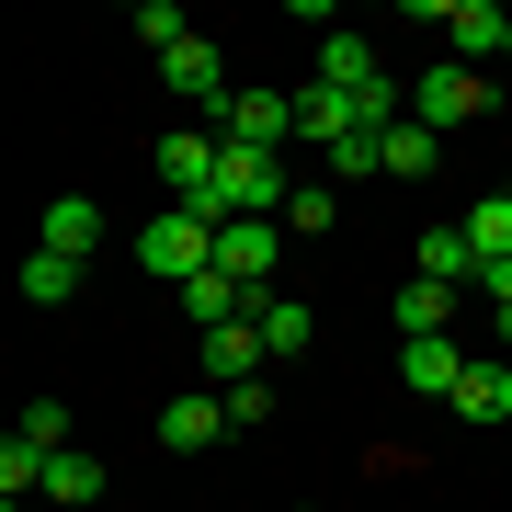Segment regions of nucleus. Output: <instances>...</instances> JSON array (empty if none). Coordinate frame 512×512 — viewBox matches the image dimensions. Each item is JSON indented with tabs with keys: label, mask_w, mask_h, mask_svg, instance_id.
Returning <instances> with one entry per match:
<instances>
[{
	"label": "nucleus",
	"mask_w": 512,
	"mask_h": 512,
	"mask_svg": "<svg viewBox=\"0 0 512 512\" xmlns=\"http://www.w3.org/2000/svg\"><path fill=\"white\" fill-rule=\"evenodd\" d=\"M217 205H171V217H148L137 228V262H148V274H160V285H194V274H217Z\"/></svg>",
	"instance_id": "nucleus-1"
},
{
	"label": "nucleus",
	"mask_w": 512,
	"mask_h": 512,
	"mask_svg": "<svg viewBox=\"0 0 512 512\" xmlns=\"http://www.w3.org/2000/svg\"><path fill=\"white\" fill-rule=\"evenodd\" d=\"M319 80H330V92H353V103H365V126H376V137L399 126V80H387V57H376L365 35H319Z\"/></svg>",
	"instance_id": "nucleus-2"
},
{
	"label": "nucleus",
	"mask_w": 512,
	"mask_h": 512,
	"mask_svg": "<svg viewBox=\"0 0 512 512\" xmlns=\"http://www.w3.org/2000/svg\"><path fill=\"white\" fill-rule=\"evenodd\" d=\"M478 114H490V69H467V57H444V69H421L410 80V126H478Z\"/></svg>",
	"instance_id": "nucleus-3"
},
{
	"label": "nucleus",
	"mask_w": 512,
	"mask_h": 512,
	"mask_svg": "<svg viewBox=\"0 0 512 512\" xmlns=\"http://www.w3.org/2000/svg\"><path fill=\"white\" fill-rule=\"evenodd\" d=\"M160 183H171V205H217V126H171L160 137Z\"/></svg>",
	"instance_id": "nucleus-4"
},
{
	"label": "nucleus",
	"mask_w": 512,
	"mask_h": 512,
	"mask_svg": "<svg viewBox=\"0 0 512 512\" xmlns=\"http://www.w3.org/2000/svg\"><path fill=\"white\" fill-rule=\"evenodd\" d=\"M274 239H285L274 217H228V228H217V274L251 285V296H274Z\"/></svg>",
	"instance_id": "nucleus-5"
},
{
	"label": "nucleus",
	"mask_w": 512,
	"mask_h": 512,
	"mask_svg": "<svg viewBox=\"0 0 512 512\" xmlns=\"http://www.w3.org/2000/svg\"><path fill=\"white\" fill-rule=\"evenodd\" d=\"M160 80H171L183 103H205V114H228V103H239V92H228V57H217V35H183V46L160 57Z\"/></svg>",
	"instance_id": "nucleus-6"
},
{
	"label": "nucleus",
	"mask_w": 512,
	"mask_h": 512,
	"mask_svg": "<svg viewBox=\"0 0 512 512\" xmlns=\"http://www.w3.org/2000/svg\"><path fill=\"white\" fill-rule=\"evenodd\" d=\"M217 137H228V148H274V160H285V137H296V92H239V103L217 114Z\"/></svg>",
	"instance_id": "nucleus-7"
},
{
	"label": "nucleus",
	"mask_w": 512,
	"mask_h": 512,
	"mask_svg": "<svg viewBox=\"0 0 512 512\" xmlns=\"http://www.w3.org/2000/svg\"><path fill=\"white\" fill-rule=\"evenodd\" d=\"M296 137H308V148H353V137H376V126H365V103H353V92L308 80V92H296Z\"/></svg>",
	"instance_id": "nucleus-8"
},
{
	"label": "nucleus",
	"mask_w": 512,
	"mask_h": 512,
	"mask_svg": "<svg viewBox=\"0 0 512 512\" xmlns=\"http://www.w3.org/2000/svg\"><path fill=\"white\" fill-rule=\"evenodd\" d=\"M262 365H274V353H262V330H251V319L205 330V376H217V399H228V387H262Z\"/></svg>",
	"instance_id": "nucleus-9"
},
{
	"label": "nucleus",
	"mask_w": 512,
	"mask_h": 512,
	"mask_svg": "<svg viewBox=\"0 0 512 512\" xmlns=\"http://www.w3.org/2000/svg\"><path fill=\"white\" fill-rule=\"evenodd\" d=\"M421 285H444V296H467V285H478V239H467V217L421 228Z\"/></svg>",
	"instance_id": "nucleus-10"
},
{
	"label": "nucleus",
	"mask_w": 512,
	"mask_h": 512,
	"mask_svg": "<svg viewBox=\"0 0 512 512\" xmlns=\"http://www.w3.org/2000/svg\"><path fill=\"white\" fill-rule=\"evenodd\" d=\"M399 387H421V399H456V387H467L456 330H444V342H399Z\"/></svg>",
	"instance_id": "nucleus-11"
},
{
	"label": "nucleus",
	"mask_w": 512,
	"mask_h": 512,
	"mask_svg": "<svg viewBox=\"0 0 512 512\" xmlns=\"http://www.w3.org/2000/svg\"><path fill=\"white\" fill-rule=\"evenodd\" d=\"M444 35H456L467 69H490V57L512 46V12H501V0H456V12H444Z\"/></svg>",
	"instance_id": "nucleus-12"
},
{
	"label": "nucleus",
	"mask_w": 512,
	"mask_h": 512,
	"mask_svg": "<svg viewBox=\"0 0 512 512\" xmlns=\"http://www.w3.org/2000/svg\"><path fill=\"white\" fill-rule=\"evenodd\" d=\"M217 433H228V399H205V387H194V399H171V410H160V456H205Z\"/></svg>",
	"instance_id": "nucleus-13"
},
{
	"label": "nucleus",
	"mask_w": 512,
	"mask_h": 512,
	"mask_svg": "<svg viewBox=\"0 0 512 512\" xmlns=\"http://www.w3.org/2000/svg\"><path fill=\"white\" fill-rule=\"evenodd\" d=\"M444 410L478 421V433H501V421H512V365H467V387H456Z\"/></svg>",
	"instance_id": "nucleus-14"
},
{
	"label": "nucleus",
	"mask_w": 512,
	"mask_h": 512,
	"mask_svg": "<svg viewBox=\"0 0 512 512\" xmlns=\"http://www.w3.org/2000/svg\"><path fill=\"white\" fill-rule=\"evenodd\" d=\"M92 239H103V205H92V194H57L35 251H69V262H92Z\"/></svg>",
	"instance_id": "nucleus-15"
},
{
	"label": "nucleus",
	"mask_w": 512,
	"mask_h": 512,
	"mask_svg": "<svg viewBox=\"0 0 512 512\" xmlns=\"http://www.w3.org/2000/svg\"><path fill=\"white\" fill-rule=\"evenodd\" d=\"M456 308H467V296H444V285H399V342H444V330H456Z\"/></svg>",
	"instance_id": "nucleus-16"
},
{
	"label": "nucleus",
	"mask_w": 512,
	"mask_h": 512,
	"mask_svg": "<svg viewBox=\"0 0 512 512\" xmlns=\"http://www.w3.org/2000/svg\"><path fill=\"white\" fill-rule=\"evenodd\" d=\"M251 330H262V353L285 365V353H308V342H319V308H296V296H262V319H251Z\"/></svg>",
	"instance_id": "nucleus-17"
},
{
	"label": "nucleus",
	"mask_w": 512,
	"mask_h": 512,
	"mask_svg": "<svg viewBox=\"0 0 512 512\" xmlns=\"http://www.w3.org/2000/svg\"><path fill=\"white\" fill-rule=\"evenodd\" d=\"M46 501H57V512H103V467L80 456V444H69V456H46Z\"/></svg>",
	"instance_id": "nucleus-18"
},
{
	"label": "nucleus",
	"mask_w": 512,
	"mask_h": 512,
	"mask_svg": "<svg viewBox=\"0 0 512 512\" xmlns=\"http://www.w3.org/2000/svg\"><path fill=\"white\" fill-rule=\"evenodd\" d=\"M433 160H444V137H433V126H410V114H399V126H387V183H421Z\"/></svg>",
	"instance_id": "nucleus-19"
},
{
	"label": "nucleus",
	"mask_w": 512,
	"mask_h": 512,
	"mask_svg": "<svg viewBox=\"0 0 512 512\" xmlns=\"http://www.w3.org/2000/svg\"><path fill=\"white\" fill-rule=\"evenodd\" d=\"M23 296H35V308H69V296H80V262L69 251H23Z\"/></svg>",
	"instance_id": "nucleus-20"
},
{
	"label": "nucleus",
	"mask_w": 512,
	"mask_h": 512,
	"mask_svg": "<svg viewBox=\"0 0 512 512\" xmlns=\"http://www.w3.org/2000/svg\"><path fill=\"white\" fill-rule=\"evenodd\" d=\"M467 239H478V262H512V194H478L467 205Z\"/></svg>",
	"instance_id": "nucleus-21"
},
{
	"label": "nucleus",
	"mask_w": 512,
	"mask_h": 512,
	"mask_svg": "<svg viewBox=\"0 0 512 512\" xmlns=\"http://www.w3.org/2000/svg\"><path fill=\"white\" fill-rule=\"evenodd\" d=\"M23 444L35 456H69V399H23Z\"/></svg>",
	"instance_id": "nucleus-22"
},
{
	"label": "nucleus",
	"mask_w": 512,
	"mask_h": 512,
	"mask_svg": "<svg viewBox=\"0 0 512 512\" xmlns=\"http://www.w3.org/2000/svg\"><path fill=\"white\" fill-rule=\"evenodd\" d=\"M285 228H296V239H319V228H342V194H330V183H296V205H285Z\"/></svg>",
	"instance_id": "nucleus-23"
},
{
	"label": "nucleus",
	"mask_w": 512,
	"mask_h": 512,
	"mask_svg": "<svg viewBox=\"0 0 512 512\" xmlns=\"http://www.w3.org/2000/svg\"><path fill=\"white\" fill-rule=\"evenodd\" d=\"M137 35H148V57H171L194 23H183V0H148V12H137Z\"/></svg>",
	"instance_id": "nucleus-24"
},
{
	"label": "nucleus",
	"mask_w": 512,
	"mask_h": 512,
	"mask_svg": "<svg viewBox=\"0 0 512 512\" xmlns=\"http://www.w3.org/2000/svg\"><path fill=\"white\" fill-rule=\"evenodd\" d=\"M0 490H12V501H23V490H46V456H35V444H23V433L0 444Z\"/></svg>",
	"instance_id": "nucleus-25"
},
{
	"label": "nucleus",
	"mask_w": 512,
	"mask_h": 512,
	"mask_svg": "<svg viewBox=\"0 0 512 512\" xmlns=\"http://www.w3.org/2000/svg\"><path fill=\"white\" fill-rule=\"evenodd\" d=\"M296 512H308V501H296Z\"/></svg>",
	"instance_id": "nucleus-26"
},
{
	"label": "nucleus",
	"mask_w": 512,
	"mask_h": 512,
	"mask_svg": "<svg viewBox=\"0 0 512 512\" xmlns=\"http://www.w3.org/2000/svg\"><path fill=\"white\" fill-rule=\"evenodd\" d=\"M501 57H512V46H501Z\"/></svg>",
	"instance_id": "nucleus-27"
},
{
	"label": "nucleus",
	"mask_w": 512,
	"mask_h": 512,
	"mask_svg": "<svg viewBox=\"0 0 512 512\" xmlns=\"http://www.w3.org/2000/svg\"><path fill=\"white\" fill-rule=\"evenodd\" d=\"M501 330H512V319H501Z\"/></svg>",
	"instance_id": "nucleus-28"
}]
</instances>
